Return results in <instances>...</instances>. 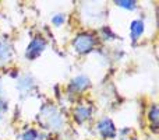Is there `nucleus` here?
<instances>
[{
  "label": "nucleus",
  "mask_w": 159,
  "mask_h": 140,
  "mask_svg": "<svg viewBox=\"0 0 159 140\" xmlns=\"http://www.w3.org/2000/svg\"><path fill=\"white\" fill-rule=\"evenodd\" d=\"M41 125L46 130H61L64 126V118L55 105H43L41 109Z\"/></svg>",
  "instance_id": "obj_1"
},
{
  "label": "nucleus",
  "mask_w": 159,
  "mask_h": 140,
  "mask_svg": "<svg viewBox=\"0 0 159 140\" xmlns=\"http://www.w3.org/2000/svg\"><path fill=\"white\" fill-rule=\"evenodd\" d=\"M71 45L77 55H88V53L93 52V49L96 48L98 38L95 34L89 32V31H82L73 38Z\"/></svg>",
  "instance_id": "obj_2"
},
{
  "label": "nucleus",
  "mask_w": 159,
  "mask_h": 140,
  "mask_svg": "<svg viewBox=\"0 0 159 140\" xmlns=\"http://www.w3.org/2000/svg\"><path fill=\"white\" fill-rule=\"evenodd\" d=\"M46 45H48V41L41 35H36L31 39V42L28 44L27 49H25V59L28 60H35L38 59L39 56L43 53V51L46 49Z\"/></svg>",
  "instance_id": "obj_3"
},
{
  "label": "nucleus",
  "mask_w": 159,
  "mask_h": 140,
  "mask_svg": "<svg viewBox=\"0 0 159 140\" xmlns=\"http://www.w3.org/2000/svg\"><path fill=\"white\" fill-rule=\"evenodd\" d=\"M96 132L103 140H112L117 136V128L109 116H102L96 122Z\"/></svg>",
  "instance_id": "obj_4"
},
{
  "label": "nucleus",
  "mask_w": 159,
  "mask_h": 140,
  "mask_svg": "<svg viewBox=\"0 0 159 140\" xmlns=\"http://www.w3.org/2000/svg\"><path fill=\"white\" fill-rule=\"evenodd\" d=\"M91 87V79L87 76V74H78V76L73 77L69 81V91L71 93H85L88 88Z\"/></svg>",
  "instance_id": "obj_5"
},
{
  "label": "nucleus",
  "mask_w": 159,
  "mask_h": 140,
  "mask_svg": "<svg viewBox=\"0 0 159 140\" xmlns=\"http://www.w3.org/2000/svg\"><path fill=\"white\" fill-rule=\"evenodd\" d=\"M93 113V108L89 107V105H84L80 104L74 108L73 111V119L77 125H84L87 121H89L91 116Z\"/></svg>",
  "instance_id": "obj_6"
},
{
  "label": "nucleus",
  "mask_w": 159,
  "mask_h": 140,
  "mask_svg": "<svg viewBox=\"0 0 159 140\" xmlns=\"http://www.w3.org/2000/svg\"><path fill=\"white\" fill-rule=\"evenodd\" d=\"M13 58V45L7 38H0V63H8Z\"/></svg>",
  "instance_id": "obj_7"
},
{
  "label": "nucleus",
  "mask_w": 159,
  "mask_h": 140,
  "mask_svg": "<svg viewBox=\"0 0 159 140\" xmlns=\"http://www.w3.org/2000/svg\"><path fill=\"white\" fill-rule=\"evenodd\" d=\"M145 32V22L141 18H135L130 24V38L133 42L138 41L143 36V34Z\"/></svg>",
  "instance_id": "obj_8"
},
{
  "label": "nucleus",
  "mask_w": 159,
  "mask_h": 140,
  "mask_svg": "<svg viewBox=\"0 0 159 140\" xmlns=\"http://www.w3.org/2000/svg\"><path fill=\"white\" fill-rule=\"evenodd\" d=\"M147 119L149 122V129L152 133H158V125H159V109L157 104L149 105L147 111Z\"/></svg>",
  "instance_id": "obj_9"
},
{
  "label": "nucleus",
  "mask_w": 159,
  "mask_h": 140,
  "mask_svg": "<svg viewBox=\"0 0 159 140\" xmlns=\"http://www.w3.org/2000/svg\"><path fill=\"white\" fill-rule=\"evenodd\" d=\"M34 87H35V80H34V77L30 76V74L22 76L21 79L18 80V84H17V88H18L21 93H28V91L32 90Z\"/></svg>",
  "instance_id": "obj_10"
},
{
  "label": "nucleus",
  "mask_w": 159,
  "mask_h": 140,
  "mask_svg": "<svg viewBox=\"0 0 159 140\" xmlns=\"http://www.w3.org/2000/svg\"><path fill=\"white\" fill-rule=\"evenodd\" d=\"M18 140H39V132L35 128H30L21 133Z\"/></svg>",
  "instance_id": "obj_11"
},
{
  "label": "nucleus",
  "mask_w": 159,
  "mask_h": 140,
  "mask_svg": "<svg viewBox=\"0 0 159 140\" xmlns=\"http://www.w3.org/2000/svg\"><path fill=\"white\" fill-rule=\"evenodd\" d=\"M115 4L127 11H133L137 8V2H134V0H116Z\"/></svg>",
  "instance_id": "obj_12"
},
{
  "label": "nucleus",
  "mask_w": 159,
  "mask_h": 140,
  "mask_svg": "<svg viewBox=\"0 0 159 140\" xmlns=\"http://www.w3.org/2000/svg\"><path fill=\"white\" fill-rule=\"evenodd\" d=\"M101 35L105 41H113V39L117 38V35L113 32V30L110 27H102L101 28Z\"/></svg>",
  "instance_id": "obj_13"
},
{
  "label": "nucleus",
  "mask_w": 159,
  "mask_h": 140,
  "mask_svg": "<svg viewBox=\"0 0 159 140\" xmlns=\"http://www.w3.org/2000/svg\"><path fill=\"white\" fill-rule=\"evenodd\" d=\"M50 21H52V24L55 25V27H61V25L66 22V16H64L63 13H56L52 16Z\"/></svg>",
  "instance_id": "obj_14"
},
{
  "label": "nucleus",
  "mask_w": 159,
  "mask_h": 140,
  "mask_svg": "<svg viewBox=\"0 0 159 140\" xmlns=\"http://www.w3.org/2000/svg\"><path fill=\"white\" fill-rule=\"evenodd\" d=\"M8 107H7V102H6V99H3L2 97H0V119L3 118V115H4L6 112H7Z\"/></svg>",
  "instance_id": "obj_15"
},
{
  "label": "nucleus",
  "mask_w": 159,
  "mask_h": 140,
  "mask_svg": "<svg viewBox=\"0 0 159 140\" xmlns=\"http://www.w3.org/2000/svg\"><path fill=\"white\" fill-rule=\"evenodd\" d=\"M127 140H138V138H131V139H127Z\"/></svg>",
  "instance_id": "obj_16"
}]
</instances>
